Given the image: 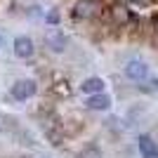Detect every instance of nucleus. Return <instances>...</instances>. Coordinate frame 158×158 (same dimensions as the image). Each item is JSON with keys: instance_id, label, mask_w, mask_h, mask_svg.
<instances>
[{"instance_id": "12", "label": "nucleus", "mask_w": 158, "mask_h": 158, "mask_svg": "<svg viewBox=\"0 0 158 158\" xmlns=\"http://www.w3.org/2000/svg\"><path fill=\"white\" fill-rule=\"evenodd\" d=\"M0 43H2V38H0Z\"/></svg>"}, {"instance_id": "3", "label": "nucleus", "mask_w": 158, "mask_h": 158, "mask_svg": "<svg viewBox=\"0 0 158 158\" xmlns=\"http://www.w3.org/2000/svg\"><path fill=\"white\" fill-rule=\"evenodd\" d=\"M125 76L130 80H144L146 76H149V66H146L144 61L135 59V61H130V64L125 66Z\"/></svg>"}, {"instance_id": "2", "label": "nucleus", "mask_w": 158, "mask_h": 158, "mask_svg": "<svg viewBox=\"0 0 158 158\" xmlns=\"http://www.w3.org/2000/svg\"><path fill=\"white\" fill-rule=\"evenodd\" d=\"M99 12V2L97 0H78L73 7V17L76 19H92Z\"/></svg>"}, {"instance_id": "5", "label": "nucleus", "mask_w": 158, "mask_h": 158, "mask_svg": "<svg viewBox=\"0 0 158 158\" xmlns=\"http://www.w3.org/2000/svg\"><path fill=\"white\" fill-rule=\"evenodd\" d=\"M47 47L52 50V52H64L66 50V35L61 31H57V28H52V31L47 33Z\"/></svg>"}, {"instance_id": "11", "label": "nucleus", "mask_w": 158, "mask_h": 158, "mask_svg": "<svg viewBox=\"0 0 158 158\" xmlns=\"http://www.w3.org/2000/svg\"><path fill=\"white\" fill-rule=\"evenodd\" d=\"M47 24H59V12H57V10H50V12H47Z\"/></svg>"}, {"instance_id": "7", "label": "nucleus", "mask_w": 158, "mask_h": 158, "mask_svg": "<svg viewBox=\"0 0 158 158\" xmlns=\"http://www.w3.org/2000/svg\"><path fill=\"white\" fill-rule=\"evenodd\" d=\"M87 109H92V111H106L109 106H111V97L104 92H99V94H90V99L85 102Z\"/></svg>"}, {"instance_id": "9", "label": "nucleus", "mask_w": 158, "mask_h": 158, "mask_svg": "<svg viewBox=\"0 0 158 158\" xmlns=\"http://www.w3.org/2000/svg\"><path fill=\"white\" fill-rule=\"evenodd\" d=\"M111 17L116 19V24H125V21L130 19V10H127L125 5H116L111 10Z\"/></svg>"}, {"instance_id": "8", "label": "nucleus", "mask_w": 158, "mask_h": 158, "mask_svg": "<svg viewBox=\"0 0 158 158\" xmlns=\"http://www.w3.org/2000/svg\"><path fill=\"white\" fill-rule=\"evenodd\" d=\"M104 87H106V83L102 78H87V80H83V85H80V90L85 94H99V92H104Z\"/></svg>"}, {"instance_id": "6", "label": "nucleus", "mask_w": 158, "mask_h": 158, "mask_svg": "<svg viewBox=\"0 0 158 158\" xmlns=\"http://www.w3.org/2000/svg\"><path fill=\"white\" fill-rule=\"evenodd\" d=\"M139 151H142V158H158V144L149 135H142L139 137Z\"/></svg>"}, {"instance_id": "4", "label": "nucleus", "mask_w": 158, "mask_h": 158, "mask_svg": "<svg viewBox=\"0 0 158 158\" xmlns=\"http://www.w3.org/2000/svg\"><path fill=\"white\" fill-rule=\"evenodd\" d=\"M33 40L31 38H26V35H19V38L14 40V54L19 57V59H28L33 54Z\"/></svg>"}, {"instance_id": "1", "label": "nucleus", "mask_w": 158, "mask_h": 158, "mask_svg": "<svg viewBox=\"0 0 158 158\" xmlns=\"http://www.w3.org/2000/svg\"><path fill=\"white\" fill-rule=\"evenodd\" d=\"M35 90H38V85H35V80H17L12 85V97L17 99V102H26V99H31L33 94H35Z\"/></svg>"}, {"instance_id": "10", "label": "nucleus", "mask_w": 158, "mask_h": 158, "mask_svg": "<svg viewBox=\"0 0 158 158\" xmlns=\"http://www.w3.org/2000/svg\"><path fill=\"white\" fill-rule=\"evenodd\" d=\"M80 158H102V153H99L94 146H90V149H85V151L80 153Z\"/></svg>"}]
</instances>
